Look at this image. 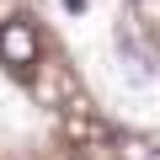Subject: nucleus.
<instances>
[{"mask_svg": "<svg viewBox=\"0 0 160 160\" xmlns=\"http://www.w3.org/2000/svg\"><path fill=\"white\" fill-rule=\"evenodd\" d=\"M38 53H43V43H38V27L27 16L0 22V64H6L11 75H32L38 69Z\"/></svg>", "mask_w": 160, "mask_h": 160, "instance_id": "obj_1", "label": "nucleus"}, {"mask_svg": "<svg viewBox=\"0 0 160 160\" xmlns=\"http://www.w3.org/2000/svg\"><path fill=\"white\" fill-rule=\"evenodd\" d=\"M64 133H69V139H102V123H96L86 107H64Z\"/></svg>", "mask_w": 160, "mask_h": 160, "instance_id": "obj_2", "label": "nucleus"}]
</instances>
